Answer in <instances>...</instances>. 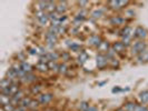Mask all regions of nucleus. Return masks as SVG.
I'll list each match as a JSON object with an SVG mask.
<instances>
[{"mask_svg": "<svg viewBox=\"0 0 148 111\" xmlns=\"http://www.w3.org/2000/svg\"><path fill=\"white\" fill-rule=\"evenodd\" d=\"M119 66H120V62L117 58H114V59L109 60V67L112 68V69H118Z\"/></svg>", "mask_w": 148, "mask_h": 111, "instance_id": "72a5a7b5", "label": "nucleus"}, {"mask_svg": "<svg viewBox=\"0 0 148 111\" xmlns=\"http://www.w3.org/2000/svg\"><path fill=\"white\" fill-rule=\"evenodd\" d=\"M53 98H55V97H53V93H51V92H42V93L39 95L36 99L39 101L40 106H48V104L53 100Z\"/></svg>", "mask_w": 148, "mask_h": 111, "instance_id": "39448f33", "label": "nucleus"}, {"mask_svg": "<svg viewBox=\"0 0 148 111\" xmlns=\"http://www.w3.org/2000/svg\"><path fill=\"white\" fill-rule=\"evenodd\" d=\"M12 84V82L10 81L8 78L6 77H3L2 79H1V81H0V89H5V88H9L10 86Z\"/></svg>", "mask_w": 148, "mask_h": 111, "instance_id": "c85d7f7f", "label": "nucleus"}, {"mask_svg": "<svg viewBox=\"0 0 148 111\" xmlns=\"http://www.w3.org/2000/svg\"><path fill=\"white\" fill-rule=\"evenodd\" d=\"M36 70H37L38 72H40V74H46V72H48L49 71V67H48V63H44V62H39L38 61V63L36 65Z\"/></svg>", "mask_w": 148, "mask_h": 111, "instance_id": "a211bd4d", "label": "nucleus"}, {"mask_svg": "<svg viewBox=\"0 0 148 111\" xmlns=\"http://www.w3.org/2000/svg\"><path fill=\"white\" fill-rule=\"evenodd\" d=\"M116 111H125V110H124L123 107H120V108H118V109H116Z\"/></svg>", "mask_w": 148, "mask_h": 111, "instance_id": "a18cd8bd", "label": "nucleus"}, {"mask_svg": "<svg viewBox=\"0 0 148 111\" xmlns=\"http://www.w3.org/2000/svg\"><path fill=\"white\" fill-rule=\"evenodd\" d=\"M111 48L116 51V53L117 54H123L124 52H126V47H125V44H123L120 40L119 41H115L114 44H111Z\"/></svg>", "mask_w": 148, "mask_h": 111, "instance_id": "f8f14e48", "label": "nucleus"}, {"mask_svg": "<svg viewBox=\"0 0 148 111\" xmlns=\"http://www.w3.org/2000/svg\"><path fill=\"white\" fill-rule=\"evenodd\" d=\"M148 38V30L143 26H137L134 29L133 39L135 40H146Z\"/></svg>", "mask_w": 148, "mask_h": 111, "instance_id": "20e7f679", "label": "nucleus"}, {"mask_svg": "<svg viewBox=\"0 0 148 111\" xmlns=\"http://www.w3.org/2000/svg\"><path fill=\"white\" fill-rule=\"evenodd\" d=\"M96 66L98 69L103 70L107 66H109V60L105 53H97L96 56Z\"/></svg>", "mask_w": 148, "mask_h": 111, "instance_id": "423d86ee", "label": "nucleus"}, {"mask_svg": "<svg viewBox=\"0 0 148 111\" xmlns=\"http://www.w3.org/2000/svg\"><path fill=\"white\" fill-rule=\"evenodd\" d=\"M67 10H68V2L66 1H58L57 2V7L56 11L60 15H66Z\"/></svg>", "mask_w": 148, "mask_h": 111, "instance_id": "4468645a", "label": "nucleus"}, {"mask_svg": "<svg viewBox=\"0 0 148 111\" xmlns=\"http://www.w3.org/2000/svg\"><path fill=\"white\" fill-rule=\"evenodd\" d=\"M57 111H62V110H57Z\"/></svg>", "mask_w": 148, "mask_h": 111, "instance_id": "09e8293b", "label": "nucleus"}, {"mask_svg": "<svg viewBox=\"0 0 148 111\" xmlns=\"http://www.w3.org/2000/svg\"><path fill=\"white\" fill-rule=\"evenodd\" d=\"M48 67H49V71H51L53 74H58L59 72V63L58 62L50 61V62H48Z\"/></svg>", "mask_w": 148, "mask_h": 111, "instance_id": "b1692460", "label": "nucleus"}, {"mask_svg": "<svg viewBox=\"0 0 148 111\" xmlns=\"http://www.w3.org/2000/svg\"><path fill=\"white\" fill-rule=\"evenodd\" d=\"M45 41H46V44H48L49 47H53L55 44L58 42V36L53 35V33L49 32V31H47L46 35H45Z\"/></svg>", "mask_w": 148, "mask_h": 111, "instance_id": "6e6552de", "label": "nucleus"}, {"mask_svg": "<svg viewBox=\"0 0 148 111\" xmlns=\"http://www.w3.org/2000/svg\"><path fill=\"white\" fill-rule=\"evenodd\" d=\"M89 111H98V108H97L95 104H90V107H89Z\"/></svg>", "mask_w": 148, "mask_h": 111, "instance_id": "37998d69", "label": "nucleus"}, {"mask_svg": "<svg viewBox=\"0 0 148 111\" xmlns=\"http://www.w3.org/2000/svg\"><path fill=\"white\" fill-rule=\"evenodd\" d=\"M130 90V88H125V89H123L121 91H129Z\"/></svg>", "mask_w": 148, "mask_h": 111, "instance_id": "49530a36", "label": "nucleus"}, {"mask_svg": "<svg viewBox=\"0 0 148 111\" xmlns=\"http://www.w3.org/2000/svg\"><path fill=\"white\" fill-rule=\"evenodd\" d=\"M136 58H137V60H138L139 62H143V63L148 62V49H146L145 51H143L140 54H138Z\"/></svg>", "mask_w": 148, "mask_h": 111, "instance_id": "a878e982", "label": "nucleus"}, {"mask_svg": "<svg viewBox=\"0 0 148 111\" xmlns=\"http://www.w3.org/2000/svg\"><path fill=\"white\" fill-rule=\"evenodd\" d=\"M42 90H44V86L40 84V83H35V84H31V87L29 88V93L30 96H39L42 93Z\"/></svg>", "mask_w": 148, "mask_h": 111, "instance_id": "9b49d317", "label": "nucleus"}, {"mask_svg": "<svg viewBox=\"0 0 148 111\" xmlns=\"http://www.w3.org/2000/svg\"><path fill=\"white\" fill-rule=\"evenodd\" d=\"M10 97L8 96H5V95H2V93H0V102H1V107H3V106H7V104H10Z\"/></svg>", "mask_w": 148, "mask_h": 111, "instance_id": "2f4dec72", "label": "nucleus"}, {"mask_svg": "<svg viewBox=\"0 0 148 111\" xmlns=\"http://www.w3.org/2000/svg\"><path fill=\"white\" fill-rule=\"evenodd\" d=\"M136 102H134V101H126L125 104H124V110L125 111H134L135 110V107H136Z\"/></svg>", "mask_w": 148, "mask_h": 111, "instance_id": "cd10ccee", "label": "nucleus"}, {"mask_svg": "<svg viewBox=\"0 0 148 111\" xmlns=\"http://www.w3.org/2000/svg\"><path fill=\"white\" fill-rule=\"evenodd\" d=\"M88 58H89L88 53L84 50L82 52L79 53V56H78V58H77V63H78L79 66H84V65H85V62H87Z\"/></svg>", "mask_w": 148, "mask_h": 111, "instance_id": "f3484780", "label": "nucleus"}, {"mask_svg": "<svg viewBox=\"0 0 148 111\" xmlns=\"http://www.w3.org/2000/svg\"><path fill=\"white\" fill-rule=\"evenodd\" d=\"M146 111H148V109H147V110H146Z\"/></svg>", "mask_w": 148, "mask_h": 111, "instance_id": "8fccbe9b", "label": "nucleus"}, {"mask_svg": "<svg viewBox=\"0 0 148 111\" xmlns=\"http://www.w3.org/2000/svg\"><path fill=\"white\" fill-rule=\"evenodd\" d=\"M32 97L30 96H27V97H25L23 99H22L21 101H20V104H19V106H21V107H23V108H26V109H28L29 108V104H30V102L32 101Z\"/></svg>", "mask_w": 148, "mask_h": 111, "instance_id": "393cba45", "label": "nucleus"}, {"mask_svg": "<svg viewBox=\"0 0 148 111\" xmlns=\"http://www.w3.org/2000/svg\"><path fill=\"white\" fill-rule=\"evenodd\" d=\"M125 17H126V18H128V17H130V18H134V17H135V11H134V10H126V11H125Z\"/></svg>", "mask_w": 148, "mask_h": 111, "instance_id": "ea45409f", "label": "nucleus"}, {"mask_svg": "<svg viewBox=\"0 0 148 111\" xmlns=\"http://www.w3.org/2000/svg\"><path fill=\"white\" fill-rule=\"evenodd\" d=\"M105 54H106V57L108 58V60H110V59H114V58H116V54H117V53H116V51H115L112 48H110L108 51L105 53Z\"/></svg>", "mask_w": 148, "mask_h": 111, "instance_id": "f704fd0d", "label": "nucleus"}, {"mask_svg": "<svg viewBox=\"0 0 148 111\" xmlns=\"http://www.w3.org/2000/svg\"><path fill=\"white\" fill-rule=\"evenodd\" d=\"M105 14H106V8H97L90 12V18L94 20H98V19H101Z\"/></svg>", "mask_w": 148, "mask_h": 111, "instance_id": "9d476101", "label": "nucleus"}, {"mask_svg": "<svg viewBox=\"0 0 148 111\" xmlns=\"http://www.w3.org/2000/svg\"><path fill=\"white\" fill-rule=\"evenodd\" d=\"M106 83H107V80H105V81H100L99 83H98V86H99V87H103V86L106 84Z\"/></svg>", "mask_w": 148, "mask_h": 111, "instance_id": "c03bdc74", "label": "nucleus"}, {"mask_svg": "<svg viewBox=\"0 0 148 111\" xmlns=\"http://www.w3.org/2000/svg\"><path fill=\"white\" fill-rule=\"evenodd\" d=\"M38 20V23L41 26V27H45V26H47L49 22H50V19H49V14H45L41 18H39V19H37Z\"/></svg>", "mask_w": 148, "mask_h": 111, "instance_id": "4be33fe9", "label": "nucleus"}, {"mask_svg": "<svg viewBox=\"0 0 148 111\" xmlns=\"http://www.w3.org/2000/svg\"><path fill=\"white\" fill-rule=\"evenodd\" d=\"M19 65L21 67V69L26 72V74H31V72H34V68L32 66L28 63L27 61H21V62H19Z\"/></svg>", "mask_w": 148, "mask_h": 111, "instance_id": "aec40b11", "label": "nucleus"}, {"mask_svg": "<svg viewBox=\"0 0 148 111\" xmlns=\"http://www.w3.org/2000/svg\"><path fill=\"white\" fill-rule=\"evenodd\" d=\"M28 111H39V110H28Z\"/></svg>", "mask_w": 148, "mask_h": 111, "instance_id": "de8ad7c7", "label": "nucleus"}, {"mask_svg": "<svg viewBox=\"0 0 148 111\" xmlns=\"http://www.w3.org/2000/svg\"><path fill=\"white\" fill-rule=\"evenodd\" d=\"M39 107H40V104L37 99H32V101L30 102L29 108L28 110H39Z\"/></svg>", "mask_w": 148, "mask_h": 111, "instance_id": "7c9ffc66", "label": "nucleus"}, {"mask_svg": "<svg viewBox=\"0 0 148 111\" xmlns=\"http://www.w3.org/2000/svg\"><path fill=\"white\" fill-rule=\"evenodd\" d=\"M89 107H90V104L88 101H85V100L78 102V104H77V109L79 111H89Z\"/></svg>", "mask_w": 148, "mask_h": 111, "instance_id": "5701e85b", "label": "nucleus"}, {"mask_svg": "<svg viewBox=\"0 0 148 111\" xmlns=\"http://www.w3.org/2000/svg\"><path fill=\"white\" fill-rule=\"evenodd\" d=\"M47 57H48L49 62H50V61L57 62V60L60 59V53L57 51H49V52H47Z\"/></svg>", "mask_w": 148, "mask_h": 111, "instance_id": "412c9836", "label": "nucleus"}, {"mask_svg": "<svg viewBox=\"0 0 148 111\" xmlns=\"http://www.w3.org/2000/svg\"><path fill=\"white\" fill-rule=\"evenodd\" d=\"M77 5L79 6L80 9H87V8L90 6V2H89V1H78Z\"/></svg>", "mask_w": 148, "mask_h": 111, "instance_id": "4c0bfd02", "label": "nucleus"}, {"mask_svg": "<svg viewBox=\"0 0 148 111\" xmlns=\"http://www.w3.org/2000/svg\"><path fill=\"white\" fill-rule=\"evenodd\" d=\"M14 111H28V109L23 108V107H21V106H18V107H16Z\"/></svg>", "mask_w": 148, "mask_h": 111, "instance_id": "a19ab883", "label": "nucleus"}, {"mask_svg": "<svg viewBox=\"0 0 148 111\" xmlns=\"http://www.w3.org/2000/svg\"><path fill=\"white\" fill-rule=\"evenodd\" d=\"M56 7H57V2H55V1H48L47 8H46V12L47 14H51L53 11H56Z\"/></svg>", "mask_w": 148, "mask_h": 111, "instance_id": "bb28decb", "label": "nucleus"}, {"mask_svg": "<svg viewBox=\"0 0 148 111\" xmlns=\"http://www.w3.org/2000/svg\"><path fill=\"white\" fill-rule=\"evenodd\" d=\"M138 100L139 104H148V90H143L138 95Z\"/></svg>", "mask_w": 148, "mask_h": 111, "instance_id": "6ab92c4d", "label": "nucleus"}, {"mask_svg": "<svg viewBox=\"0 0 148 111\" xmlns=\"http://www.w3.org/2000/svg\"><path fill=\"white\" fill-rule=\"evenodd\" d=\"M103 38H101V36H99V35H90L89 36V38L87 39V42H88V46H90V47H92V48H98L99 46H100V44L103 42Z\"/></svg>", "mask_w": 148, "mask_h": 111, "instance_id": "0eeeda50", "label": "nucleus"}, {"mask_svg": "<svg viewBox=\"0 0 148 111\" xmlns=\"http://www.w3.org/2000/svg\"><path fill=\"white\" fill-rule=\"evenodd\" d=\"M60 58L62 59L64 62H67V61H70L71 60V54L69 51H62L60 52Z\"/></svg>", "mask_w": 148, "mask_h": 111, "instance_id": "473e14b6", "label": "nucleus"}, {"mask_svg": "<svg viewBox=\"0 0 148 111\" xmlns=\"http://www.w3.org/2000/svg\"><path fill=\"white\" fill-rule=\"evenodd\" d=\"M38 78L39 77H38L37 74H34V72L27 74V76L21 80V83L22 84H35V83H37Z\"/></svg>", "mask_w": 148, "mask_h": 111, "instance_id": "1a4fd4ad", "label": "nucleus"}, {"mask_svg": "<svg viewBox=\"0 0 148 111\" xmlns=\"http://www.w3.org/2000/svg\"><path fill=\"white\" fill-rule=\"evenodd\" d=\"M68 48H69V50L70 51H74V52H82L84 51V48H82V46L80 44H78V42H70V44H68Z\"/></svg>", "mask_w": 148, "mask_h": 111, "instance_id": "dca6fc26", "label": "nucleus"}, {"mask_svg": "<svg viewBox=\"0 0 148 111\" xmlns=\"http://www.w3.org/2000/svg\"><path fill=\"white\" fill-rule=\"evenodd\" d=\"M146 49H148V44L146 40H134L133 44L130 47V53L135 57H137Z\"/></svg>", "mask_w": 148, "mask_h": 111, "instance_id": "f257e3e1", "label": "nucleus"}, {"mask_svg": "<svg viewBox=\"0 0 148 111\" xmlns=\"http://www.w3.org/2000/svg\"><path fill=\"white\" fill-rule=\"evenodd\" d=\"M128 21H130V19H128L126 17H123L120 15L111 16L109 18V23L114 27H125V26H127Z\"/></svg>", "mask_w": 148, "mask_h": 111, "instance_id": "7ed1b4c3", "label": "nucleus"}, {"mask_svg": "<svg viewBox=\"0 0 148 111\" xmlns=\"http://www.w3.org/2000/svg\"><path fill=\"white\" fill-rule=\"evenodd\" d=\"M120 38H124V37H132L133 38L134 36V29L130 27V26H125L120 29V33H119Z\"/></svg>", "mask_w": 148, "mask_h": 111, "instance_id": "ddd939ff", "label": "nucleus"}, {"mask_svg": "<svg viewBox=\"0 0 148 111\" xmlns=\"http://www.w3.org/2000/svg\"><path fill=\"white\" fill-rule=\"evenodd\" d=\"M69 68L67 66L66 62H62V63H59V72L58 74H62V76H66L67 72H68Z\"/></svg>", "mask_w": 148, "mask_h": 111, "instance_id": "c756f323", "label": "nucleus"}, {"mask_svg": "<svg viewBox=\"0 0 148 111\" xmlns=\"http://www.w3.org/2000/svg\"><path fill=\"white\" fill-rule=\"evenodd\" d=\"M130 5V1H124V0H117V1H108L107 2V6L108 9H111L114 11H119V10H123L126 7H128Z\"/></svg>", "mask_w": 148, "mask_h": 111, "instance_id": "f03ea898", "label": "nucleus"}, {"mask_svg": "<svg viewBox=\"0 0 148 111\" xmlns=\"http://www.w3.org/2000/svg\"><path fill=\"white\" fill-rule=\"evenodd\" d=\"M121 90H123V89L119 88V87H114L112 90H111V92H112V93H116V92H120Z\"/></svg>", "mask_w": 148, "mask_h": 111, "instance_id": "79ce46f5", "label": "nucleus"}, {"mask_svg": "<svg viewBox=\"0 0 148 111\" xmlns=\"http://www.w3.org/2000/svg\"><path fill=\"white\" fill-rule=\"evenodd\" d=\"M68 31V26L67 25H60L59 26V31H58V36H62Z\"/></svg>", "mask_w": 148, "mask_h": 111, "instance_id": "c9c22d12", "label": "nucleus"}, {"mask_svg": "<svg viewBox=\"0 0 148 111\" xmlns=\"http://www.w3.org/2000/svg\"><path fill=\"white\" fill-rule=\"evenodd\" d=\"M148 109V107L146 104H137L136 107H135V110L134 111H146Z\"/></svg>", "mask_w": 148, "mask_h": 111, "instance_id": "e433bc0d", "label": "nucleus"}, {"mask_svg": "<svg viewBox=\"0 0 148 111\" xmlns=\"http://www.w3.org/2000/svg\"><path fill=\"white\" fill-rule=\"evenodd\" d=\"M110 48H111V46H110V44H109V41H108V40H103V42H101L100 46L97 48V50H98V53H106Z\"/></svg>", "mask_w": 148, "mask_h": 111, "instance_id": "2eb2a0df", "label": "nucleus"}, {"mask_svg": "<svg viewBox=\"0 0 148 111\" xmlns=\"http://www.w3.org/2000/svg\"><path fill=\"white\" fill-rule=\"evenodd\" d=\"M2 108V110L3 111H14L15 110V108L16 107H14L11 104H7V106H3V107H1Z\"/></svg>", "mask_w": 148, "mask_h": 111, "instance_id": "58836bf2", "label": "nucleus"}]
</instances>
